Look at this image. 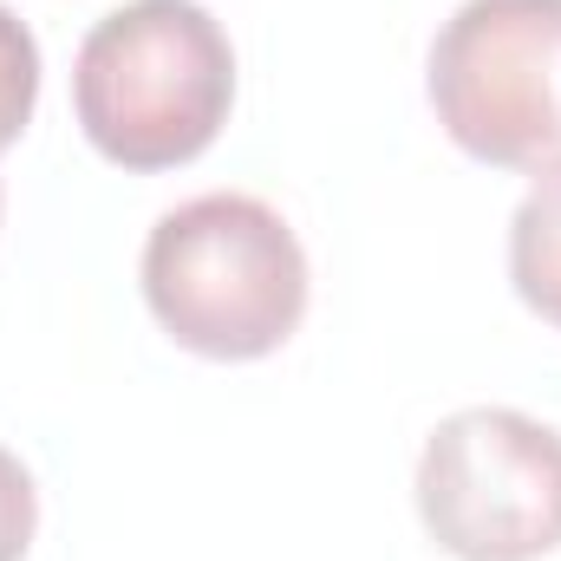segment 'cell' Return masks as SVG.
<instances>
[{
	"label": "cell",
	"mask_w": 561,
	"mask_h": 561,
	"mask_svg": "<svg viewBox=\"0 0 561 561\" xmlns=\"http://www.w3.org/2000/svg\"><path fill=\"white\" fill-rule=\"evenodd\" d=\"M236 105V46L196 0H125L72 59V112L118 170L203 157Z\"/></svg>",
	"instance_id": "6da1fadb"
},
{
	"label": "cell",
	"mask_w": 561,
	"mask_h": 561,
	"mask_svg": "<svg viewBox=\"0 0 561 561\" xmlns=\"http://www.w3.org/2000/svg\"><path fill=\"white\" fill-rule=\"evenodd\" d=\"M144 300L157 327L203 359H268L307 313L300 236L262 196L209 190L157 216L144 242Z\"/></svg>",
	"instance_id": "7a4b0ae2"
},
{
	"label": "cell",
	"mask_w": 561,
	"mask_h": 561,
	"mask_svg": "<svg viewBox=\"0 0 561 561\" xmlns=\"http://www.w3.org/2000/svg\"><path fill=\"white\" fill-rule=\"evenodd\" d=\"M444 138L496 170L561 157V0H463L424 72Z\"/></svg>",
	"instance_id": "3957f363"
},
{
	"label": "cell",
	"mask_w": 561,
	"mask_h": 561,
	"mask_svg": "<svg viewBox=\"0 0 561 561\" xmlns=\"http://www.w3.org/2000/svg\"><path fill=\"white\" fill-rule=\"evenodd\" d=\"M419 516L457 561H542L561 549V431L510 405L450 412L424 437Z\"/></svg>",
	"instance_id": "277c9868"
},
{
	"label": "cell",
	"mask_w": 561,
	"mask_h": 561,
	"mask_svg": "<svg viewBox=\"0 0 561 561\" xmlns=\"http://www.w3.org/2000/svg\"><path fill=\"white\" fill-rule=\"evenodd\" d=\"M510 280L529 313L561 327V157L536 170L529 196L510 216Z\"/></svg>",
	"instance_id": "5b68a950"
},
{
	"label": "cell",
	"mask_w": 561,
	"mask_h": 561,
	"mask_svg": "<svg viewBox=\"0 0 561 561\" xmlns=\"http://www.w3.org/2000/svg\"><path fill=\"white\" fill-rule=\"evenodd\" d=\"M33 105H39V39L13 7H0V150L20 144Z\"/></svg>",
	"instance_id": "8992f818"
},
{
	"label": "cell",
	"mask_w": 561,
	"mask_h": 561,
	"mask_svg": "<svg viewBox=\"0 0 561 561\" xmlns=\"http://www.w3.org/2000/svg\"><path fill=\"white\" fill-rule=\"evenodd\" d=\"M33 529H39V490L26 477V463L0 444V561H20L33 549Z\"/></svg>",
	"instance_id": "52a82bcc"
}]
</instances>
